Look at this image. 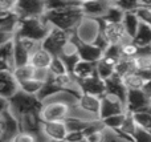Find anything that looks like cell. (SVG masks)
<instances>
[{
	"label": "cell",
	"instance_id": "cell-1",
	"mask_svg": "<svg viewBox=\"0 0 151 142\" xmlns=\"http://www.w3.org/2000/svg\"><path fill=\"white\" fill-rule=\"evenodd\" d=\"M82 1H78L76 5H72L65 9L48 11L44 19L52 28H58L66 32H74L77 25L83 19V13L81 9Z\"/></svg>",
	"mask_w": 151,
	"mask_h": 142
},
{
	"label": "cell",
	"instance_id": "cell-2",
	"mask_svg": "<svg viewBox=\"0 0 151 142\" xmlns=\"http://www.w3.org/2000/svg\"><path fill=\"white\" fill-rule=\"evenodd\" d=\"M42 109V101L37 96H32L19 90L9 100V110L21 120L28 114H40Z\"/></svg>",
	"mask_w": 151,
	"mask_h": 142
},
{
	"label": "cell",
	"instance_id": "cell-3",
	"mask_svg": "<svg viewBox=\"0 0 151 142\" xmlns=\"http://www.w3.org/2000/svg\"><path fill=\"white\" fill-rule=\"evenodd\" d=\"M0 138L1 142H12L21 132L20 120L9 110V100L0 98Z\"/></svg>",
	"mask_w": 151,
	"mask_h": 142
},
{
	"label": "cell",
	"instance_id": "cell-4",
	"mask_svg": "<svg viewBox=\"0 0 151 142\" xmlns=\"http://www.w3.org/2000/svg\"><path fill=\"white\" fill-rule=\"evenodd\" d=\"M50 31H52V27L45 21L44 17L21 19L16 37H27V39L37 40L42 43L48 37Z\"/></svg>",
	"mask_w": 151,
	"mask_h": 142
},
{
	"label": "cell",
	"instance_id": "cell-5",
	"mask_svg": "<svg viewBox=\"0 0 151 142\" xmlns=\"http://www.w3.org/2000/svg\"><path fill=\"white\" fill-rule=\"evenodd\" d=\"M102 23L101 19H91L85 17L81 20V23L77 25L74 31V36L78 41L85 43V44H94L97 37L102 32Z\"/></svg>",
	"mask_w": 151,
	"mask_h": 142
},
{
	"label": "cell",
	"instance_id": "cell-6",
	"mask_svg": "<svg viewBox=\"0 0 151 142\" xmlns=\"http://www.w3.org/2000/svg\"><path fill=\"white\" fill-rule=\"evenodd\" d=\"M73 33L74 32H66L58 28H52L48 37L42 41V48L50 52L55 57H58L64 52L66 45L70 43Z\"/></svg>",
	"mask_w": 151,
	"mask_h": 142
},
{
	"label": "cell",
	"instance_id": "cell-7",
	"mask_svg": "<svg viewBox=\"0 0 151 142\" xmlns=\"http://www.w3.org/2000/svg\"><path fill=\"white\" fill-rule=\"evenodd\" d=\"M16 12L21 19L44 17L48 12L47 0H17Z\"/></svg>",
	"mask_w": 151,
	"mask_h": 142
},
{
	"label": "cell",
	"instance_id": "cell-8",
	"mask_svg": "<svg viewBox=\"0 0 151 142\" xmlns=\"http://www.w3.org/2000/svg\"><path fill=\"white\" fill-rule=\"evenodd\" d=\"M123 113H127L126 104L122 100H119L117 96L105 93L101 97V112H99V118L101 120Z\"/></svg>",
	"mask_w": 151,
	"mask_h": 142
},
{
	"label": "cell",
	"instance_id": "cell-9",
	"mask_svg": "<svg viewBox=\"0 0 151 142\" xmlns=\"http://www.w3.org/2000/svg\"><path fill=\"white\" fill-rule=\"evenodd\" d=\"M78 109L86 116H89L93 120L99 118V112H101V97L94 94H82L78 97Z\"/></svg>",
	"mask_w": 151,
	"mask_h": 142
},
{
	"label": "cell",
	"instance_id": "cell-10",
	"mask_svg": "<svg viewBox=\"0 0 151 142\" xmlns=\"http://www.w3.org/2000/svg\"><path fill=\"white\" fill-rule=\"evenodd\" d=\"M113 1L110 0H91V1H82L81 9L85 17L104 19Z\"/></svg>",
	"mask_w": 151,
	"mask_h": 142
},
{
	"label": "cell",
	"instance_id": "cell-11",
	"mask_svg": "<svg viewBox=\"0 0 151 142\" xmlns=\"http://www.w3.org/2000/svg\"><path fill=\"white\" fill-rule=\"evenodd\" d=\"M102 33L106 36V39L109 40V43L111 45H123L125 43H129L133 40L129 36L123 23L106 24V25H104Z\"/></svg>",
	"mask_w": 151,
	"mask_h": 142
},
{
	"label": "cell",
	"instance_id": "cell-12",
	"mask_svg": "<svg viewBox=\"0 0 151 142\" xmlns=\"http://www.w3.org/2000/svg\"><path fill=\"white\" fill-rule=\"evenodd\" d=\"M151 105V97L145 90H130L126 101V110L129 113L142 112Z\"/></svg>",
	"mask_w": 151,
	"mask_h": 142
},
{
	"label": "cell",
	"instance_id": "cell-13",
	"mask_svg": "<svg viewBox=\"0 0 151 142\" xmlns=\"http://www.w3.org/2000/svg\"><path fill=\"white\" fill-rule=\"evenodd\" d=\"M20 90V84L16 81L12 72L0 71V98L11 100Z\"/></svg>",
	"mask_w": 151,
	"mask_h": 142
},
{
	"label": "cell",
	"instance_id": "cell-14",
	"mask_svg": "<svg viewBox=\"0 0 151 142\" xmlns=\"http://www.w3.org/2000/svg\"><path fill=\"white\" fill-rule=\"evenodd\" d=\"M74 37V41L76 45H77V50H78V55H80L81 60L82 61H88V63H93L97 64L102 57L105 56L104 50H101L98 47H96L94 44H85V43H81Z\"/></svg>",
	"mask_w": 151,
	"mask_h": 142
},
{
	"label": "cell",
	"instance_id": "cell-15",
	"mask_svg": "<svg viewBox=\"0 0 151 142\" xmlns=\"http://www.w3.org/2000/svg\"><path fill=\"white\" fill-rule=\"evenodd\" d=\"M80 86L82 93H86V94H94V96H102L106 93V81L102 80L101 77L97 74V72L90 76L89 79L83 80V81L80 82Z\"/></svg>",
	"mask_w": 151,
	"mask_h": 142
},
{
	"label": "cell",
	"instance_id": "cell-16",
	"mask_svg": "<svg viewBox=\"0 0 151 142\" xmlns=\"http://www.w3.org/2000/svg\"><path fill=\"white\" fill-rule=\"evenodd\" d=\"M15 41L16 40L0 45V71H15Z\"/></svg>",
	"mask_w": 151,
	"mask_h": 142
},
{
	"label": "cell",
	"instance_id": "cell-17",
	"mask_svg": "<svg viewBox=\"0 0 151 142\" xmlns=\"http://www.w3.org/2000/svg\"><path fill=\"white\" fill-rule=\"evenodd\" d=\"M42 130L52 141H66V137L69 134L65 121L42 122Z\"/></svg>",
	"mask_w": 151,
	"mask_h": 142
},
{
	"label": "cell",
	"instance_id": "cell-18",
	"mask_svg": "<svg viewBox=\"0 0 151 142\" xmlns=\"http://www.w3.org/2000/svg\"><path fill=\"white\" fill-rule=\"evenodd\" d=\"M21 17L17 12L0 13V32L1 33H17Z\"/></svg>",
	"mask_w": 151,
	"mask_h": 142
},
{
	"label": "cell",
	"instance_id": "cell-19",
	"mask_svg": "<svg viewBox=\"0 0 151 142\" xmlns=\"http://www.w3.org/2000/svg\"><path fill=\"white\" fill-rule=\"evenodd\" d=\"M117 64H118V60H114V58L104 56V57L96 64L97 74H98L102 80L107 81V80H110L117 73Z\"/></svg>",
	"mask_w": 151,
	"mask_h": 142
},
{
	"label": "cell",
	"instance_id": "cell-20",
	"mask_svg": "<svg viewBox=\"0 0 151 142\" xmlns=\"http://www.w3.org/2000/svg\"><path fill=\"white\" fill-rule=\"evenodd\" d=\"M106 93L117 96V97L119 98V100H122L125 104H126V101H127L129 90H127V88L125 86V84H123L122 77H119L118 74L113 76L111 79L106 81Z\"/></svg>",
	"mask_w": 151,
	"mask_h": 142
},
{
	"label": "cell",
	"instance_id": "cell-21",
	"mask_svg": "<svg viewBox=\"0 0 151 142\" xmlns=\"http://www.w3.org/2000/svg\"><path fill=\"white\" fill-rule=\"evenodd\" d=\"M53 58L55 56L50 52H48L47 49L41 48L39 49L36 53L31 56V60H29V65H32L35 69H42V68H50L53 63Z\"/></svg>",
	"mask_w": 151,
	"mask_h": 142
},
{
	"label": "cell",
	"instance_id": "cell-22",
	"mask_svg": "<svg viewBox=\"0 0 151 142\" xmlns=\"http://www.w3.org/2000/svg\"><path fill=\"white\" fill-rule=\"evenodd\" d=\"M96 72H97L96 71V64L81 60L80 63L76 65V68H74V71L72 72V74H73V77L77 80L78 82H81V81H83V80L89 79L90 76H93Z\"/></svg>",
	"mask_w": 151,
	"mask_h": 142
},
{
	"label": "cell",
	"instance_id": "cell-23",
	"mask_svg": "<svg viewBox=\"0 0 151 142\" xmlns=\"http://www.w3.org/2000/svg\"><path fill=\"white\" fill-rule=\"evenodd\" d=\"M122 81H123V84H125V86L127 88L129 92H130V90H143L145 86H146V82H147L138 72L122 77Z\"/></svg>",
	"mask_w": 151,
	"mask_h": 142
},
{
	"label": "cell",
	"instance_id": "cell-24",
	"mask_svg": "<svg viewBox=\"0 0 151 142\" xmlns=\"http://www.w3.org/2000/svg\"><path fill=\"white\" fill-rule=\"evenodd\" d=\"M138 72H151V49L150 47L141 48L139 55L135 57Z\"/></svg>",
	"mask_w": 151,
	"mask_h": 142
},
{
	"label": "cell",
	"instance_id": "cell-25",
	"mask_svg": "<svg viewBox=\"0 0 151 142\" xmlns=\"http://www.w3.org/2000/svg\"><path fill=\"white\" fill-rule=\"evenodd\" d=\"M133 41L135 43L139 48L150 47V44H151V27L141 23V25H139V28H138V32H137L135 37L133 39Z\"/></svg>",
	"mask_w": 151,
	"mask_h": 142
},
{
	"label": "cell",
	"instance_id": "cell-26",
	"mask_svg": "<svg viewBox=\"0 0 151 142\" xmlns=\"http://www.w3.org/2000/svg\"><path fill=\"white\" fill-rule=\"evenodd\" d=\"M122 23H123V25H125L126 31H127L129 36H130L131 39H134L137 32H138L139 25H141V21H139L137 13L135 12H126Z\"/></svg>",
	"mask_w": 151,
	"mask_h": 142
},
{
	"label": "cell",
	"instance_id": "cell-27",
	"mask_svg": "<svg viewBox=\"0 0 151 142\" xmlns=\"http://www.w3.org/2000/svg\"><path fill=\"white\" fill-rule=\"evenodd\" d=\"M138 72L137 69V64H135V58H125L122 57L117 64V73L119 77H125L129 76L131 73Z\"/></svg>",
	"mask_w": 151,
	"mask_h": 142
},
{
	"label": "cell",
	"instance_id": "cell-28",
	"mask_svg": "<svg viewBox=\"0 0 151 142\" xmlns=\"http://www.w3.org/2000/svg\"><path fill=\"white\" fill-rule=\"evenodd\" d=\"M125 13L122 9H121L119 7H117V5L114 4V1H113V5L110 7L109 12L106 13V16H105L104 19H101L102 21V25H106V24H117V23H122L123 21V17H125Z\"/></svg>",
	"mask_w": 151,
	"mask_h": 142
},
{
	"label": "cell",
	"instance_id": "cell-29",
	"mask_svg": "<svg viewBox=\"0 0 151 142\" xmlns=\"http://www.w3.org/2000/svg\"><path fill=\"white\" fill-rule=\"evenodd\" d=\"M13 76H15L16 81L19 84H23V82L28 81V80L33 79V74H35V68L32 65H21V66H16L15 71L12 72Z\"/></svg>",
	"mask_w": 151,
	"mask_h": 142
},
{
	"label": "cell",
	"instance_id": "cell-30",
	"mask_svg": "<svg viewBox=\"0 0 151 142\" xmlns=\"http://www.w3.org/2000/svg\"><path fill=\"white\" fill-rule=\"evenodd\" d=\"M29 60H31V55L24 49L23 45L20 44V41L16 39V41H15V63H16V66L28 65Z\"/></svg>",
	"mask_w": 151,
	"mask_h": 142
},
{
	"label": "cell",
	"instance_id": "cell-31",
	"mask_svg": "<svg viewBox=\"0 0 151 142\" xmlns=\"http://www.w3.org/2000/svg\"><path fill=\"white\" fill-rule=\"evenodd\" d=\"M138 128L139 126L137 125L135 120H134V116L127 112V114H126V118H125V122H123V125H122V128H121L119 132L123 133L125 136H127V137L133 138L134 134L137 133V130H138Z\"/></svg>",
	"mask_w": 151,
	"mask_h": 142
},
{
	"label": "cell",
	"instance_id": "cell-32",
	"mask_svg": "<svg viewBox=\"0 0 151 142\" xmlns=\"http://www.w3.org/2000/svg\"><path fill=\"white\" fill-rule=\"evenodd\" d=\"M42 86H44L42 82L37 81V80H35V79H31V80H28V81L20 84V90H23L24 93H28V94H32V96H39Z\"/></svg>",
	"mask_w": 151,
	"mask_h": 142
},
{
	"label": "cell",
	"instance_id": "cell-33",
	"mask_svg": "<svg viewBox=\"0 0 151 142\" xmlns=\"http://www.w3.org/2000/svg\"><path fill=\"white\" fill-rule=\"evenodd\" d=\"M131 114L134 116V120L139 128L151 133V112H137Z\"/></svg>",
	"mask_w": 151,
	"mask_h": 142
},
{
	"label": "cell",
	"instance_id": "cell-34",
	"mask_svg": "<svg viewBox=\"0 0 151 142\" xmlns=\"http://www.w3.org/2000/svg\"><path fill=\"white\" fill-rule=\"evenodd\" d=\"M135 13L141 23L151 27V4L150 3L141 1V7L135 11Z\"/></svg>",
	"mask_w": 151,
	"mask_h": 142
},
{
	"label": "cell",
	"instance_id": "cell-35",
	"mask_svg": "<svg viewBox=\"0 0 151 142\" xmlns=\"http://www.w3.org/2000/svg\"><path fill=\"white\" fill-rule=\"evenodd\" d=\"M126 114H127V113L117 114V116H111V117H109V118L102 120V122H104V125L107 128V129H111V130H121V128H122L123 122H125Z\"/></svg>",
	"mask_w": 151,
	"mask_h": 142
},
{
	"label": "cell",
	"instance_id": "cell-36",
	"mask_svg": "<svg viewBox=\"0 0 151 142\" xmlns=\"http://www.w3.org/2000/svg\"><path fill=\"white\" fill-rule=\"evenodd\" d=\"M16 39L20 41V44L23 45V48L29 53V55H33L36 53L39 49L42 48V43L37 41V40H32V39H27V37H16Z\"/></svg>",
	"mask_w": 151,
	"mask_h": 142
},
{
	"label": "cell",
	"instance_id": "cell-37",
	"mask_svg": "<svg viewBox=\"0 0 151 142\" xmlns=\"http://www.w3.org/2000/svg\"><path fill=\"white\" fill-rule=\"evenodd\" d=\"M139 50H141V48L133 40L121 45V53H122V57L125 58H135L139 55Z\"/></svg>",
	"mask_w": 151,
	"mask_h": 142
},
{
	"label": "cell",
	"instance_id": "cell-38",
	"mask_svg": "<svg viewBox=\"0 0 151 142\" xmlns=\"http://www.w3.org/2000/svg\"><path fill=\"white\" fill-rule=\"evenodd\" d=\"M105 142H134V140L121 133L119 130H111L106 128V140H105Z\"/></svg>",
	"mask_w": 151,
	"mask_h": 142
},
{
	"label": "cell",
	"instance_id": "cell-39",
	"mask_svg": "<svg viewBox=\"0 0 151 142\" xmlns=\"http://www.w3.org/2000/svg\"><path fill=\"white\" fill-rule=\"evenodd\" d=\"M49 71L52 72V74L55 77L63 76V74L69 73L68 69H66V66H65V64H64V61L61 60L60 57H55V58H53V63H52V65H50Z\"/></svg>",
	"mask_w": 151,
	"mask_h": 142
},
{
	"label": "cell",
	"instance_id": "cell-40",
	"mask_svg": "<svg viewBox=\"0 0 151 142\" xmlns=\"http://www.w3.org/2000/svg\"><path fill=\"white\" fill-rule=\"evenodd\" d=\"M53 74L52 72L49 71L48 68H42V69H35V74H33V79L37 80V81L42 82V84H47L49 82L50 80H53Z\"/></svg>",
	"mask_w": 151,
	"mask_h": 142
},
{
	"label": "cell",
	"instance_id": "cell-41",
	"mask_svg": "<svg viewBox=\"0 0 151 142\" xmlns=\"http://www.w3.org/2000/svg\"><path fill=\"white\" fill-rule=\"evenodd\" d=\"M117 7H119L123 12H135L139 7H141V1H127V0H119V1H114Z\"/></svg>",
	"mask_w": 151,
	"mask_h": 142
},
{
	"label": "cell",
	"instance_id": "cell-42",
	"mask_svg": "<svg viewBox=\"0 0 151 142\" xmlns=\"http://www.w3.org/2000/svg\"><path fill=\"white\" fill-rule=\"evenodd\" d=\"M17 0H0V13L16 12Z\"/></svg>",
	"mask_w": 151,
	"mask_h": 142
},
{
	"label": "cell",
	"instance_id": "cell-43",
	"mask_svg": "<svg viewBox=\"0 0 151 142\" xmlns=\"http://www.w3.org/2000/svg\"><path fill=\"white\" fill-rule=\"evenodd\" d=\"M86 140L89 142H105V140H106V126L90 133V134L86 137Z\"/></svg>",
	"mask_w": 151,
	"mask_h": 142
},
{
	"label": "cell",
	"instance_id": "cell-44",
	"mask_svg": "<svg viewBox=\"0 0 151 142\" xmlns=\"http://www.w3.org/2000/svg\"><path fill=\"white\" fill-rule=\"evenodd\" d=\"M12 142H37V140H36V136H35L33 133L21 130V132L12 140Z\"/></svg>",
	"mask_w": 151,
	"mask_h": 142
},
{
	"label": "cell",
	"instance_id": "cell-45",
	"mask_svg": "<svg viewBox=\"0 0 151 142\" xmlns=\"http://www.w3.org/2000/svg\"><path fill=\"white\" fill-rule=\"evenodd\" d=\"M105 56L106 57H110V58H114V60H118L119 61L122 58V53H121V45H111L106 49L105 52Z\"/></svg>",
	"mask_w": 151,
	"mask_h": 142
},
{
	"label": "cell",
	"instance_id": "cell-46",
	"mask_svg": "<svg viewBox=\"0 0 151 142\" xmlns=\"http://www.w3.org/2000/svg\"><path fill=\"white\" fill-rule=\"evenodd\" d=\"M133 140H134V142H151V133L142 129V128H138V130H137V133L134 134Z\"/></svg>",
	"mask_w": 151,
	"mask_h": 142
},
{
	"label": "cell",
	"instance_id": "cell-47",
	"mask_svg": "<svg viewBox=\"0 0 151 142\" xmlns=\"http://www.w3.org/2000/svg\"><path fill=\"white\" fill-rule=\"evenodd\" d=\"M86 136L83 132H73V133H69L68 137H66V141L68 142H78L81 140H85Z\"/></svg>",
	"mask_w": 151,
	"mask_h": 142
},
{
	"label": "cell",
	"instance_id": "cell-48",
	"mask_svg": "<svg viewBox=\"0 0 151 142\" xmlns=\"http://www.w3.org/2000/svg\"><path fill=\"white\" fill-rule=\"evenodd\" d=\"M145 92H146L147 93V94H149L150 96V97H151V80H149V81H147L146 82V86H145Z\"/></svg>",
	"mask_w": 151,
	"mask_h": 142
},
{
	"label": "cell",
	"instance_id": "cell-49",
	"mask_svg": "<svg viewBox=\"0 0 151 142\" xmlns=\"http://www.w3.org/2000/svg\"><path fill=\"white\" fill-rule=\"evenodd\" d=\"M78 142H89L88 140H86V138H85V140H81V141H78Z\"/></svg>",
	"mask_w": 151,
	"mask_h": 142
},
{
	"label": "cell",
	"instance_id": "cell-50",
	"mask_svg": "<svg viewBox=\"0 0 151 142\" xmlns=\"http://www.w3.org/2000/svg\"><path fill=\"white\" fill-rule=\"evenodd\" d=\"M52 142H68V141H52Z\"/></svg>",
	"mask_w": 151,
	"mask_h": 142
},
{
	"label": "cell",
	"instance_id": "cell-51",
	"mask_svg": "<svg viewBox=\"0 0 151 142\" xmlns=\"http://www.w3.org/2000/svg\"><path fill=\"white\" fill-rule=\"evenodd\" d=\"M150 49H151V44H150Z\"/></svg>",
	"mask_w": 151,
	"mask_h": 142
},
{
	"label": "cell",
	"instance_id": "cell-52",
	"mask_svg": "<svg viewBox=\"0 0 151 142\" xmlns=\"http://www.w3.org/2000/svg\"><path fill=\"white\" fill-rule=\"evenodd\" d=\"M150 4H151V3H150Z\"/></svg>",
	"mask_w": 151,
	"mask_h": 142
}]
</instances>
